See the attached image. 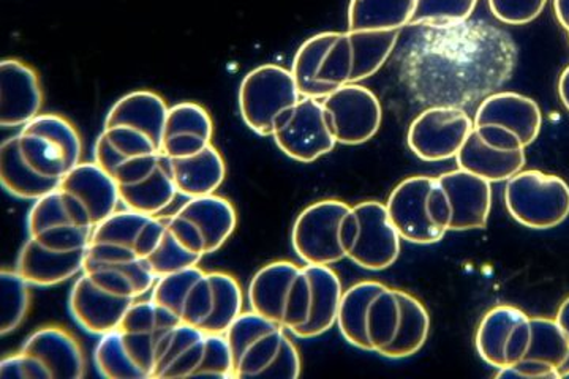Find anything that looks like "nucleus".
Here are the masks:
<instances>
[{
  "instance_id": "nucleus-1",
  "label": "nucleus",
  "mask_w": 569,
  "mask_h": 379,
  "mask_svg": "<svg viewBox=\"0 0 569 379\" xmlns=\"http://www.w3.org/2000/svg\"><path fill=\"white\" fill-rule=\"evenodd\" d=\"M151 299L181 325L219 336L227 333L244 307V296L233 276L206 272L200 266L157 279Z\"/></svg>"
},
{
  "instance_id": "nucleus-2",
  "label": "nucleus",
  "mask_w": 569,
  "mask_h": 379,
  "mask_svg": "<svg viewBox=\"0 0 569 379\" xmlns=\"http://www.w3.org/2000/svg\"><path fill=\"white\" fill-rule=\"evenodd\" d=\"M233 379H298L301 356L287 329L250 310L224 333Z\"/></svg>"
},
{
  "instance_id": "nucleus-3",
  "label": "nucleus",
  "mask_w": 569,
  "mask_h": 379,
  "mask_svg": "<svg viewBox=\"0 0 569 379\" xmlns=\"http://www.w3.org/2000/svg\"><path fill=\"white\" fill-rule=\"evenodd\" d=\"M430 317L413 296L381 283L367 303L365 336L369 352L388 359L417 355L429 337Z\"/></svg>"
},
{
  "instance_id": "nucleus-4",
  "label": "nucleus",
  "mask_w": 569,
  "mask_h": 379,
  "mask_svg": "<svg viewBox=\"0 0 569 379\" xmlns=\"http://www.w3.org/2000/svg\"><path fill=\"white\" fill-rule=\"evenodd\" d=\"M358 230L353 206L321 200L299 213L291 230V246L305 265L332 266L348 258Z\"/></svg>"
},
{
  "instance_id": "nucleus-5",
  "label": "nucleus",
  "mask_w": 569,
  "mask_h": 379,
  "mask_svg": "<svg viewBox=\"0 0 569 379\" xmlns=\"http://www.w3.org/2000/svg\"><path fill=\"white\" fill-rule=\"evenodd\" d=\"M250 309L295 333L309 321L312 281L306 266L274 261L263 266L250 280Z\"/></svg>"
},
{
  "instance_id": "nucleus-6",
  "label": "nucleus",
  "mask_w": 569,
  "mask_h": 379,
  "mask_svg": "<svg viewBox=\"0 0 569 379\" xmlns=\"http://www.w3.org/2000/svg\"><path fill=\"white\" fill-rule=\"evenodd\" d=\"M387 208L400 238L408 242L437 243L449 231L451 205L437 178L402 180L389 195Z\"/></svg>"
},
{
  "instance_id": "nucleus-7",
  "label": "nucleus",
  "mask_w": 569,
  "mask_h": 379,
  "mask_svg": "<svg viewBox=\"0 0 569 379\" xmlns=\"http://www.w3.org/2000/svg\"><path fill=\"white\" fill-rule=\"evenodd\" d=\"M201 377L233 379L227 337L178 325L160 345L152 379Z\"/></svg>"
},
{
  "instance_id": "nucleus-8",
  "label": "nucleus",
  "mask_w": 569,
  "mask_h": 379,
  "mask_svg": "<svg viewBox=\"0 0 569 379\" xmlns=\"http://www.w3.org/2000/svg\"><path fill=\"white\" fill-rule=\"evenodd\" d=\"M291 73L299 93L307 99L323 100L350 84L353 51L348 32H321L310 37L296 51Z\"/></svg>"
},
{
  "instance_id": "nucleus-9",
  "label": "nucleus",
  "mask_w": 569,
  "mask_h": 379,
  "mask_svg": "<svg viewBox=\"0 0 569 379\" xmlns=\"http://www.w3.org/2000/svg\"><path fill=\"white\" fill-rule=\"evenodd\" d=\"M509 216L530 230H552L569 217V186L559 176L529 170L507 180Z\"/></svg>"
},
{
  "instance_id": "nucleus-10",
  "label": "nucleus",
  "mask_w": 569,
  "mask_h": 379,
  "mask_svg": "<svg viewBox=\"0 0 569 379\" xmlns=\"http://www.w3.org/2000/svg\"><path fill=\"white\" fill-rule=\"evenodd\" d=\"M22 157L48 179L63 180L81 163L82 140L77 127L59 114H39L17 133Z\"/></svg>"
},
{
  "instance_id": "nucleus-11",
  "label": "nucleus",
  "mask_w": 569,
  "mask_h": 379,
  "mask_svg": "<svg viewBox=\"0 0 569 379\" xmlns=\"http://www.w3.org/2000/svg\"><path fill=\"white\" fill-rule=\"evenodd\" d=\"M301 99L291 70L276 63L249 71L239 86L241 118L258 137L271 138L280 116Z\"/></svg>"
},
{
  "instance_id": "nucleus-12",
  "label": "nucleus",
  "mask_w": 569,
  "mask_h": 379,
  "mask_svg": "<svg viewBox=\"0 0 569 379\" xmlns=\"http://www.w3.org/2000/svg\"><path fill=\"white\" fill-rule=\"evenodd\" d=\"M167 225L176 242L203 261L233 236L238 216L227 198L211 195L187 201L173 216L167 217Z\"/></svg>"
},
{
  "instance_id": "nucleus-13",
  "label": "nucleus",
  "mask_w": 569,
  "mask_h": 379,
  "mask_svg": "<svg viewBox=\"0 0 569 379\" xmlns=\"http://www.w3.org/2000/svg\"><path fill=\"white\" fill-rule=\"evenodd\" d=\"M112 178L118 186L123 208L146 216H162L179 195L170 159L160 150L127 160Z\"/></svg>"
},
{
  "instance_id": "nucleus-14",
  "label": "nucleus",
  "mask_w": 569,
  "mask_h": 379,
  "mask_svg": "<svg viewBox=\"0 0 569 379\" xmlns=\"http://www.w3.org/2000/svg\"><path fill=\"white\" fill-rule=\"evenodd\" d=\"M167 219L134 210H116L93 228L88 253L100 260L144 261L159 246Z\"/></svg>"
},
{
  "instance_id": "nucleus-15",
  "label": "nucleus",
  "mask_w": 569,
  "mask_h": 379,
  "mask_svg": "<svg viewBox=\"0 0 569 379\" xmlns=\"http://www.w3.org/2000/svg\"><path fill=\"white\" fill-rule=\"evenodd\" d=\"M20 379H81L86 359L81 345L58 326L37 329L17 352Z\"/></svg>"
},
{
  "instance_id": "nucleus-16",
  "label": "nucleus",
  "mask_w": 569,
  "mask_h": 379,
  "mask_svg": "<svg viewBox=\"0 0 569 379\" xmlns=\"http://www.w3.org/2000/svg\"><path fill=\"white\" fill-rule=\"evenodd\" d=\"M58 191L71 219L92 231L121 205L114 178L96 161H81L63 178Z\"/></svg>"
},
{
  "instance_id": "nucleus-17",
  "label": "nucleus",
  "mask_w": 569,
  "mask_h": 379,
  "mask_svg": "<svg viewBox=\"0 0 569 379\" xmlns=\"http://www.w3.org/2000/svg\"><path fill=\"white\" fill-rule=\"evenodd\" d=\"M271 138L284 156L299 163H313L337 146L323 103L307 97L280 116Z\"/></svg>"
},
{
  "instance_id": "nucleus-18",
  "label": "nucleus",
  "mask_w": 569,
  "mask_h": 379,
  "mask_svg": "<svg viewBox=\"0 0 569 379\" xmlns=\"http://www.w3.org/2000/svg\"><path fill=\"white\" fill-rule=\"evenodd\" d=\"M178 325L181 322L152 299L134 300L127 311L116 332L123 352L142 378L152 379L160 345Z\"/></svg>"
},
{
  "instance_id": "nucleus-19",
  "label": "nucleus",
  "mask_w": 569,
  "mask_h": 379,
  "mask_svg": "<svg viewBox=\"0 0 569 379\" xmlns=\"http://www.w3.org/2000/svg\"><path fill=\"white\" fill-rule=\"evenodd\" d=\"M321 103L337 144H365L376 137L383 122L380 100L361 84L342 86Z\"/></svg>"
},
{
  "instance_id": "nucleus-20",
  "label": "nucleus",
  "mask_w": 569,
  "mask_h": 379,
  "mask_svg": "<svg viewBox=\"0 0 569 379\" xmlns=\"http://www.w3.org/2000/svg\"><path fill=\"white\" fill-rule=\"evenodd\" d=\"M473 127L470 116L459 108H429L411 122L408 148L422 161L456 159Z\"/></svg>"
},
{
  "instance_id": "nucleus-21",
  "label": "nucleus",
  "mask_w": 569,
  "mask_h": 379,
  "mask_svg": "<svg viewBox=\"0 0 569 379\" xmlns=\"http://www.w3.org/2000/svg\"><path fill=\"white\" fill-rule=\"evenodd\" d=\"M475 341L478 355L490 367L515 366L529 352L531 317L516 307H496L482 318Z\"/></svg>"
},
{
  "instance_id": "nucleus-22",
  "label": "nucleus",
  "mask_w": 569,
  "mask_h": 379,
  "mask_svg": "<svg viewBox=\"0 0 569 379\" xmlns=\"http://www.w3.org/2000/svg\"><path fill=\"white\" fill-rule=\"evenodd\" d=\"M353 209L358 216L359 230L348 260L372 272L391 268L399 258L402 238L389 219L387 205L365 201L353 206Z\"/></svg>"
},
{
  "instance_id": "nucleus-23",
  "label": "nucleus",
  "mask_w": 569,
  "mask_h": 379,
  "mask_svg": "<svg viewBox=\"0 0 569 379\" xmlns=\"http://www.w3.org/2000/svg\"><path fill=\"white\" fill-rule=\"evenodd\" d=\"M26 230L28 239L56 253L88 250L92 239V230L80 227L66 212L58 190L33 201L26 219Z\"/></svg>"
},
{
  "instance_id": "nucleus-24",
  "label": "nucleus",
  "mask_w": 569,
  "mask_h": 379,
  "mask_svg": "<svg viewBox=\"0 0 569 379\" xmlns=\"http://www.w3.org/2000/svg\"><path fill=\"white\" fill-rule=\"evenodd\" d=\"M43 89L37 71L20 59L0 63V127L22 129L41 114Z\"/></svg>"
},
{
  "instance_id": "nucleus-25",
  "label": "nucleus",
  "mask_w": 569,
  "mask_h": 379,
  "mask_svg": "<svg viewBox=\"0 0 569 379\" xmlns=\"http://www.w3.org/2000/svg\"><path fill=\"white\" fill-rule=\"evenodd\" d=\"M451 205L449 231L485 230L488 227L492 189L489 180L459 170L438 176Z\"/></svg>"
},
{
  "instance_id": "nucleus-26",
  "label": "nucleus",
  "mask_w": 569,
  "mask_h": 379,
  "mask_svg": "<svg viewBox=\"0 0 569 379\" xmlns=\"http://www.w3.org/2000/svg\"><path fill=\"white\" fill-rule=\"evenodd\" d=\"M134 300L112 296L97 287L86 273L74 280L69 310L74 322L91 336L102 337L119 328Z\"/></svg>"
},
{
  "instance_id": "nucleus-27",
  "label": "nucleus",
  "mask_w": 569,
  "mask_h": 379,
  "mask_svg": "<svg viewBox=\"0 0 569 379\" xmlns=\"http://www.w3.org/2000/svg\"><path fill=\"white\" fill-rule=\"evenodd\" d=\"M213 122L201 104L181 101L170 107L160 140V152L168 159H186L212 146Z\"/></svg>"
},
{
  "instance_id": "nucleus-28",
  "label": "nucleus",
  "mask_w": 569,
  "mask_h": 379,
  "mask_svg": "<svg viewBox=\"0 0 569 379\" xmlns=\"http://www.w3.org/2000/svg\"><path fill=\"white\" fill-rule=\"evenodd\" d=\"M473 123L475 127L492 126L512 131L527 149L541 133L542 114L537 101L530 97L500 92L479 104Z\"/></svg>"
},
{
  "instance_id": "nucleus-29",
  "label": "nucleus",
  "mask_w": 569,
  "mask_h": 379,
  "mask_svg": "<svg viewBox=\"0 0 569 379\" xmlns=\"http://www.w3.org/2000/svg\"><path fill=\"white\" fill-rule=\"evenodd\" d=\"M86 253L88 250L56 253V251L41 249L33 240L28 239L21 247L14 270L31 287H58L81 276L84 270Z\"/></svg>"
},
{
  "instance_id": "nucleus-30",
  "label": "nucleus",
  "mask_w": 569,
  "mask_h": 379,
  "mask_svg": "<svg viewBox=\"0 0 569 379\" xmlns=\"http://www.w3.org/2000/svg\"><path fill=\"white\" fill-rule=\"evenodd\" d=\"M103 291L122 299L140 300L156 285V273L144 261L100 260L86 253L84 270Z\"/></svg>"
},
{
  "instance_id": "nucleus-31",
  "label": "nucleus",
  "mask_w": 569,
  "mask_h": 379,
  "mask_svg": "<svg viewBox=\"0 0 569 379\" xmlns=\"http://www.w3.org/2000/svg\"><path fill=\"white\" fill-rule=\"evenodd\" d=\"M460 170L477 174L492 182H503L523 170L526 167V149L505 150L493 148L482 140L477 130H471L466 144L456 157Z\"/></svg>"
},
{
  "instance_id": "nucleus-32",
  "label": "nucleus",
  "mask_w": 569,
  "mask_h": 379,
  "mask_svg": "<svg viewBox=\"0 0 569 379\" xmlns=\"http://www.w3.org/2000/svg\"><path fill=\"white\" fill-rule=\"evenodd\" d=\"M167 101L151 90H137L121 97L108 111L103 129L129 127L151 138L160 149L164 119L168 114Z\"/></svg>"
},
{
  "instance_id": "nucleus-33",
  "label": "nucleus",
  "mask_w": 569,
  "mask_h": 379,
  "mask_svg": "<svg viewBox=\"0 0 569 379\" xmlns=\"http://www.w3.org/2000/svg\"><path fill=\"white\" fill-rule=\"evenodd\" d=\"M170 163L176 190L187 200L217 195L227 178L222 153L213 146L192 157L170 160Z\"/></svg>"
},
{
  "instance_id": "nucleus-34",
  "label": "nucleus",
  "mask_w": 569,
  "mask_h": 379,
  "mask_svg": "<svg viewBox=\"0 0 569 379\" xmlns=\"http://www.w3.org/2000/svg\"><path fill=\"white\" fill-rule=\"evenodd\" d=\"M0 182L10 197L21 201H39L61 187V180L48 179L33 170L22 157L17 134L0 148Z\"/></svg>"
},
{
  "instance_id": "nucleus-35",
  "label": "nucleus",
  "mask_w": 569,
  "mask_h": 379,
  "mask_svg": "<svg viewBox=\"0 0 569 379\" xmlns=\"http://www.w3.org/2000/svg\"><path fill=\"white\" fill-rule=\"evenodd\" d=\"M312 281V309L309 321L293 333L298 339H316L337 325L342 283L331 266L305 265Z\"/></svg>"
},
{
  "instance_id": "nucleus-36",
  "label": "nucleus",
  "mask_w": 569,
  "mask_h": 379,
  "mask_svg": "<svg viewBox=\"0 0 569 379\" xmlns=\"http://www.w3.org/2000/svg\"><path fill=\"white\" fill-rule=\"evenodd\" d=\"M417 0H350L348 30H400L411 24Z\"/></svg>"
},
{
  "instance_id": "nucleus-37",
  "label": "nucleus",
  "mask_w": 569,
  "mask_h": 379,
  "mask_svg": "<svg viewBox=\"0 0 569 379\" xmlns=\"http://www.w3.org/2000/svg\"><path fill=\"white\" fill-rule=\"evenodd\" d=\"M159 150V146L141 131L129 127H108L93 146V161L112 176L127 160Z\"/></svg>"
},
{
  "instance_id": "nucleus-38",
  "label": "nucleus",
  "mask_w": 569,
  "mask_h": 379,
  "mask_svg": "<svg viewBox=\"0 0 569 379\" xmlns=\"http://www.w3.org/2000/svg\"><path fill=\"white\" fill-rule=\"evenodd\" d=\"M351 51H353V74L350 84L369 80L387 63L395 51L399 30H358L350 32Z\"/></svg>"
},
{
  "instance_id": "nucleus-39",
  "label": "nucleus",
  "mask_w": 569,
  "mask_h": 379,
  "mask_svg": "<svg viewBox=\"0 0 569 379\" xmlns=\"http://www.w3.org/2000/svg\"><path fill=\"white\" fill-rule=\"evenodd\" d=\"M380 287V281L367 280L359 281L343 291L337 326H339L343 339L358 350L369 352L365 336V315L367 303Z\"/></svg>"
},
{
  "instance_id": "nucleus-40",
  "label": "nucleus",
  "mask_w": 569,
  "mask_h": 379,
  "mask_svg": "<svg viewBox=\"0 0 569 379\" xmlns=\"http://www.w3.org/2000/svg\"><path fill=\"white\" fill-rule=\"evenodd\" d=\"M0 336L7 337L17 332L28 317L31 307V285L17 270L2 269L0 272Z\"/></svg>"
},
{
  "instance_id": "nucleus-41",
  "label": "nucleus",
  "mask_w": 569,
  "mask_h": 379,
  "mask_svg": "<svg viewBox=\"0 0 569 379\" xmlns=\"http://www.w3.org/2000/svg\"><path fill=\"white\" fill-rule=\"evenodd\" d=\"M526 359L542 360L563 369L569 360V339L557 320L531 318V343Z\"/></svg>"
},
{
  "instance_id": "nucleus-42",
  "label": "nucleus",
  "mask_w": 569,
  "mask_h": 379,
  "mask_svg": "<svg viewBox=\"0 0 569 379\" xmlns=\"http://www.w3.org/2000/svg\"><path fill=\"white\" fill-rule=\"evenodd\" d=\"M478 0H417L411 24L451 26L468 20Z\"/></svg>"
},
{
  "instance_id": "nucleus-43",
  "label": "nucleus",
  "mask_w": 569,
  "mask_h": 379,
  "mask_svg": "<svg viewBox=\"0 0 569 379\" xmlns=\"http://www.w3.org/2000/svg\"><path fill=\"white\" fill-rule=\"evenodd\" d=\"M93 363L100 377L108 379H144L140 371L127 358L119 341L118 332L112 330L100 337L93 351Z\"/></svg>"
},
{
  "instance_id": "nucleus-44",
  "label": "nucleus",
  "mask_w": 569,
  "mask_h": 379,
  "mask_svg": "<svg viewBox=\"0 0 569 379\" xmlns=\"http://www.w3.org/2000/svg\"><path fill=\"white\" fill-rule=\"evenodd\" d=\"M200 258L193 257V255L183 250L182 247L176 242L173 235L168 230V225L167 228H164L159 246L156 247V250H153L152 253L149 255L148 260H146V265L156 273L157 279L179 272V270L200 266Z\"/></svg>"
},
{
  "instance_id": "nucleus-45",
  "label": "nucleus",
  "mask_w": 569,
  "mask_h": 379,
  "mask_svg": "<svg viewBox=\"0 0 569 379\" xmlns=\"http://www.w3.org/2000/svg\"><path fill=\"white\" fill-rule=\"evenodd\" d=\"M549 0H489L490 11L508 26H526L537 20Z\"/></svg>"
},
{
  "instance_id": "nucleus-46",
  "label": "nucleus",
  "mask_w": 569,
  "mask_h": 379,
  "mask_svg": "<svg viewBox=\"0 0 569 379\" xmlns=\"http://www.w3.org/2000/svg\"><path fill=\"white\" fill-rule=\"evenodd\" d=\"M497 378H516V379H557L561 378L560 369L552 363L542 362V360L522 359L520 362L505 369H498Z\"/></svg>"
},
{
  "instance_id": "nucleus-47",
  "label": "nucleus",
  "mask_w": 569,
  "mask_h": 379,
  "mask_svg": "<svg viewBox=\"0 0 569 379\" xmlns=\"http://www.w3.org/2000/svg\"><path fill=\"white\" fill-rule=\"evenodd\" d=\"M553 11L561 28L567 30L569 36V0H553Z\"/></svg>"
},
{
  "instance_id": "nucleus-48",
  "label": "nucleus",
  "mask_w": 569,
  "mask_h": 379,
  "mask_svg": "<svg viewBox=\"0 0 569 379\" xmlns=\"http://www.w3.org/2000/svg\"><path fill=\"white\" fill-rule=\"evenodd\" d=\"M559 96L561 103H563V107L569 111V67L560 74Z\"/></svg>"
},
{
  "instance_id": "nucleus-49",
  "label": "nucleus",
  "mask_w": 569,
  "mask_h": 379,
  "mask_svg": "<svg viewBox=\"0 0 569 379\" xmlns=\"http://www.w3.org/2000/svg\"><path fill=\"white\" fill-rule=\"evenodd\" d=\"M556 320L561 326V329L565 330V333H567L569 339V298L561 303Z\"/></svg>"
},
{
  "instance_id": "nucleus-50",
  "label": "nucleus",
  "mask_w": 569,
  "mask_h": 379,
  "mask_svg": "<svg viewBox=\"0 0 569 379\" xmlns=\"http://www.w3.org/2000/svg\"><path fill=\"white\" fill-rule=\"evenodd\" d=\"M561 378H569V370L568 371H561Z\"/></svg>"
}]
</instances>
